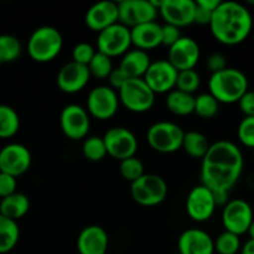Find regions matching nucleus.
<instances>
[{
  "label": "nucleus",
  "mask_w": 254,
  "mask_h": 254,
  "mask_svg": "<svg viewBox=\"0 0 254 254\" xmlns=\"http://www.w3.org/2000/svg\"><path fill=\"white\" fill-rule=\"evenodd\" d=\"M30 210V200L25 193L14 192L0 201V215L12 221L24 217Z\"/></svg>",
  "instance_id": "nucleus-25"
},
{
  "label": "nucleus",
  "mask_w": 254,
  "mask_h": 254,
  "mask_svg": "<svg viewBox=\"0 0 254 254\" xmlns=\"http://www.w3.org/2000/svg\"><path fill=\"white\" fill-rule=\"evenodd\" d=\"M159 14L166 24L176 27H185L193 24L195 1L193 0H161Z\"/></svg>",
  "instance_id": "nucleus-18"
},
{
  "label": "nucleus",
  "mask_w": 254,
  "mask_h": 254,
  "mask_svg": "<svg viewBox=\"0 0 254 254\" xmlns=\"http://www.w3.org/2000/svg\"><path fill=\"white\" fill-rule=\"evenodd\" d=\"M91 74L88 67L79 64L77 62H68L64 64L57 73V86L62 92L67 94H73L82 91L88 84Z\"/></svg>",
  "instance_id": "nucleus-19"
},
{
  "label": "nucleus",
  "mask_w": 254,
  "mask_h": 254,
  "mask_svg": "<svg viewBox=\"0 0 254 254\" xmlns=\"http://www.w3.org/2000/svg\"><path fill=\"white\" fill-rule=\"evenodd\" d=\"M210 141L205 134L200 133V131L190 130L185 131L181 149H184L192 158L202 159L210 149Z\"/></svg>",
  "instance_id": "nucleus-28"
},
{
  "label": "nucleus",
  "mask_w": 254,
  "mask_h": 254,
  "mask_svg": "<svg viewBox=\"0 0 254 254\" xmlns=\"http://www.w3.org/2000/svg\"><path fill=\"white\" fill-rule=\"evenodd\" d=\"M119 170H121V175L123 176V179H126L127 181H130V183L138 180L145 174L143 163L136 156H131V158L122 160Z\"/></svg>",
  "instance_id": "nucleus-36"
},
{
  "label": "nucleus",
  "mask_w": 254,
  "mask_h": 254,
  "mask_svg": "<svg viewBox=\"0 0 254 254\" xmlns=\"http://www.w3.org/2000/svg\"><path fill=\"white\" fill-rule=\"evenodd\" d=\"M20 238V228L16 221L0 215V254L10 252L17 245Z\"/></svg>",
  "instance_id": "nucleus-27"
},
{
  "label": "nucleus",
  "mask_w": 254,
  "mask_h": 254,
  "mask_svg": "<svg viewBox=\"0 0 254 254\" xmlns=\"http://www.w3.org/2000/svg\"><path fill=\"white\" fill-rule=\"evenodd\" d=\"M31 153L22 144L11 143L0 150V173L19 178L31 166Z\"/></svg>",
  "instance_id": "nucleus-15"
},
{
  "label": "nucleus",
  "mask_w": 254,
  "mask_h": 254,
  "mask_svg": "<svg viewBox=\"0 0 254 254\" xmlns=\"http://www.w3.org/2000/svg\"><path fill=\"white\" fill-rule=\"evenodd\" d=\"M119 103L133 113H145L153 108L156 94L143 78H130L118 92Z\"/></svg>",
  "instance_id": "nucleus-6"
},
{
  "label": "nucleus",
  "mask_w": 254,
  "mask_h": 254,
  "mask_svg": "<svg viewBox=\"0 0 254 254\" xmlns=\"http://www.w3.org/2000/svg\"><path fill=\"white\" fill-rule=\"evenodd\" d=\"M20 118L14 108L0 104V138H11L19 131Z\"/></svg>",
  "instance_id": "nucleus-29"
},
{
  "label": "nucleus",
  "mask_w": 254,
  "mask_h": 254,
  "mask_svg": "<svg viewBox=\"0 0 254 254\" xmlns=\"http://www.w3.org/2000/svg\"><path fill=\"white\" fill-rule=\"evenodd\" d=\"M159 14L153 0H123L118 2V22L131 27L155 21Z\"/></svg>",
  "instance_id": "nucleus-9"
},
{
  "label": "nucleus",
  "mask_w": 254,
  "mask_h": 254,
  "mask_svg": "<svg viewBox=\"0 0 254 254\" xmlns=\"http://www.w3.org/2000/svg\"><path fill=\"white\" fill-rule=\"evenodd\" d=\"M208 26L218 42L235 46L250 36L253 17L250 10L241 2L221 1L213 11Z\"/></svg>",
  "instance_id": "nucleus-2"
},
{
  "label": "nucleus",
  "mask_w": 254,
  "mask_h": 254,
  "mask_svg": "<svg viewBox=\"0 0 254 254\" xmlns=\"http://www.w3.org/2000/svg\"><path fill=\"white\" fill-rule=\"evenodd\" d=\"M237 135L243 145L254 149V117H245L241 121Z\"/></svg>",
  "instance_id": "nucleus-37"
},
{
  "label": "nucleus",
  "mask_w": 254,
  "mask_h": 254,
  "mask_svg": "<svg viewBox=\"0 0 254 254\" xmlns=\"http://www.w3.org/2000/svg\"><path fill=\"white\" fill-rule=\"evenodd\" d=\"M181 37L180 29L173 25H161V45L171 47Z\"/></svg>",
  "instance_id": "nucleus-39"
},
{
  "label": "nucleus",
  "mask_w": 254,
  "mask_h": 254,
  "mask_svg": "<svg viewBox=\"0 0 254 254\" xmlns=\"http://www.w3.org/2000/svg\"><path fill=\"white\" fill-rule=\"evenodd\" d=\"M108 81H109V84H111L109 87L113 88L114 91L118 92L119 89L123 87V84L128 81V78H127L126 74H124L118 67H117V68H113V71H112L111 74L108 76Z\"/></svg>",
  "instance_id": "nucleus-44"
},
{
  "label": "nucleus",
  "mask_w": 254,
  "mask_h": 254,
  "mask_svg": "<svg viewBox=\"0 0 254 254\" xmlns=\"http://www.w3.org/2000/svg\"><path fill=\"white\" fill-rule=\"evenodd\" d=\"M86 25L92 31L101 32L102 30L118 22V2L104 0L92 5L84 16Z\"/></svg>",
  "instance_id": "nucleus-20"
},
{
  "label": "nucleus",
  "mask_w": 254,
  "mask_h": 254,
  "mask_svg": "<svg viewBox=\"0 0 254 254\" xmlns=\"http://www.w3.org/2000/svg\"><path fill=\"white\" fill-rule=\"evenodd\" d=\"M178 72L168 60L151 62L143 79L155 94L169 93L175 88Z\"/></svg>",
  "instance_id": "nucleus-14"
},
{
  "label": "nucleus",
  "mask_w": 254,
  "mask_h": 254,
  "mask_svg": "<svg viewBox=\"0 0 254 254\" xmlns=\"http://www.w3.org/2000/svg\"><path fill=\"white\" fill-rule=\"evenodd\" d=\"M215 197L212 191L206 186L197 185L189 192L186 198V212L191 220L196 222L208 221L216 210Z\"/></svg>",
  "instance_id": "nucleus-16"
},
{
  "label": "nucleus",
  "mask_w": 254,
  "mask_h": 254,
  "mask_svg": "<svg viewBox=\"0 0 254 254\" xmlns=\"http://www.w3.org/2000/svg\"><path fill=\"white\" fill-rule=\"evenodd\" d=\"M130 29L121 22L102 30L97 36V51L111 59L123 56L130 50Z\"/></svg>",
  "instance_id": "nucleus-8"
},
{
  "label": "nucleus",
  "mask_w": 254,
  "mask_h": 254,
  "mask_svg": "<svg viewBox=\"0 0 254 254\" xmlns=\"http://www.w3.org/2000/svg\"><path fill=\"white\" fill-rule=\"evenodd\" d=\"M213 11L201 6L195 1V16H193V24L198 25H210L211 17H212Z\"/></svg>",
  "instance_id": "nucleus-43"
},
{
  "label": "nucleus",
  "mask_w": 254,
  "mask_h": 254,
  "mask_svg": "<svg viewBox=\"0 0 254 254\" xmlns=\"http://www.w3.org/2000/svg\"><path fill=\"white\" fill-rule=\"evenodd\" d=\"M151 61L148 52L134 49L123 55L118 68L127 76V78H143L148 71Z\"/></svg>",
  "instance_id": "nucleus-24"
},
{
  "label": "nucleus",
  "mask_w": 254,
  "mask_h": 254,
  "mask_svg": "<svg viewBox=\"0 0 254 254\" xmlns=\"http://www.w3.org/2000/svg\"><path fill=\"white\" fill-rule=\"evenodd\" d=\"M17 181L16 178L7 174L0 173V197L5 198L16 192Z\"/></svg>",
  "instance_id": "nucleus-40"
},
{
  "label": "nucleus",
  "mask_w": 254,
  "mask_h": 254,
  "mask_svg": "<svg viewBox=\"0 0 254 254\" xmlns=\"http://www.w3.org/2000/svg\"><path fill=\"white\" fill-rule=\"evenodd\" d=\"M61 130L71 140L84 139L91 128L89 114L78 104H68L64 107L60 117Z\"/></svg>",
  "instance_id": "nucleus-13"
},
{
  "label": "nucleus",
  "mask_w": 254,
  "mask_h": 254,
  "mask_svg": "<svg viewBox=\"0 0 254 254\" xmlns=\"http://www.w3.org/2000/svg\"><path fill=\"white\" fill-rule=\"evenodd\" d=\"M107 155L122 161L135 156L138 150V139L131 130L124 127L111 128L103 136Z\"/></svg>",
  "instance_id": "nucleus-11"
},
{
  "label": "nucleus",
  "mask_w": 254,
  "mask_h": 254,
  "mask_svg": "<svg viewBox=\"0 0 254 254\" xmlns=\"http://www.w3.org/2000/svg\"><path fill=\"white\" fill-rule=\"evenodd\" d=\"M213 243H215V252L218 254H237L242 247L240 236L227 231L218 235V237L213 240Z\"/></svg>",
  "instance_id": "nucleus-34"
},
{
  "label": "nucleus",
  "mask_w": 254,
  "mask_h": 254,
  "mask_svg": "<svg viewBox=\"0 0 254 254\" xmlns=\"http://www.w3.org/2000/svg\"><path fill=\"white\" fill-rule=\"evenodd\" d=\"M82 154L89 161H101L106 158L107 149L103 136H88L82 145Z\"/></svg>",
  "instance_id": "nucleus-31"
},
{
  "label": "nucleus",
  "mask_w": 254,
  "mask_h": 254,
  "mask_svg": "<svg viewBox=\"0 0 254 254\" xmlns=\"http://www.w3.org/2000/svg\"><path fill=\"white\" fill-rule=\"evenodd\" d=\"M96 50L88 42H79L72 50V61L83 66H88L91 60L96 55Z\"/></svg>",
  "instance_id": "nucleus-38"
},
{
  "label": "nucleus",
  "mask_w": 254,
  "mask_h": 254,
  "mask_svg": "<svg viewBox=\"0 0 254 254\" xmlns=\"http://www.w3.org/2000/svg\"><path fill=\"white\" fill-rule=\"evenodd\" d=\"M119 108V97L117 91L109 86L94 87L87 97V109L89 117L106 121L116 116Z\"/></svg>",
  "instance_id": "nucleus-10"
},
{
  "label": "nucleus",
  "mask_w": 254,
  "mask_h": 254,
  "mask_svg": "<svg viewBox=\"0 0 254 254\" xmlns=\"http://www.w3.org/2000/svg\"><path fill=\"white\" fill-rule=\"evenodd\" d=\"M64 46L61 32L52 26L37 27L27 41V52L35 62L46 64L56 59Z\"/></svg>",
  "instance_id": "nucleus-4"
},
{
  "label": "nucleus",
  "mask_w": 254,
  "mask_h": 254,
  "mask_svg": "<svg viewBox=\"0 0 254 254\" xmlns=\"http://www.w3.org/2000/svg\"><path fill=\"white\" fill-rule=\"evenodd\" d=\"M196 2L201 6L206 7V9L211 10V11H215V9L220 5L221 1L220 0H196Z\"/></svg>",
  "instance_id": "nucleus-45"
},
{
  "label": "nucleus",
  "mask_w": 254,
  "mask_h": 254,
  "mask_svg": "<svg viewBox=\"0 0 254 254\" xmlns=\"http://www.w3.org/2000/svg\"><path fill=\"white\" fill-rule=\"evenodd\" d=\"M208 93L212 94L218 103H238L248 91L247 76L241 69L227 68L211 74L208 79Z\"/></svg>",
  "instance_id": "nucleus-3"
},
{
  "label": "nucleus",
  "mask_w": 254,
  "mask_h": 254,
  "mask_svg": "<svg viewBox=\"0 0 254 254\" xmlns=\"http://www.w3.org/2000/svg\"><path fill=\"white\" fill-rule=\"evenodd\" d=\"M108 245V233L97 225L84 227L77 238V251L79 254H107Z\"/></svg>",
  "instance_id": "nucleus-22"
},
{
  "label": "nucleus",
  "mask_w": 254,
  "mask_h": 254,
  "mask_svg": "<svg viewBox=\"0 0 254 254\" xmlns=\"http://www.w3.org/2000/svg\"><path fill=\"white\" fill-rule=\"evenodd\" d=\"M247 233H248V236H250V240H254V218H253L252 223H251L250 228H248Z\"/></svg>",
  "instance_id": "nucleus-47"
},
{
  "label": "nucleus",
  "mask_w": 254,
  "mask_h": 254,
  "mask_svg": "<svg viewBox=\"0 0 254 254\" xmlns=\"http://www.w3.org/2000/svg\"><path fill=\"white\" fill-rule=\"evenodd\" d=\"M241 112L245 117H254V91H247L238 101Z\"/></svg>",
  "instance_id": "nucleus-41"
},
{
  "label": "nucleus",
  "mask_w": 254,
  "mask_h": 254,
  "mask_svg": "<svg viewBox=\"0 0 254 254\" xmlns=\"http://www.w3.org/2000/svg\"><path fill=\"white\" fill-rule=\"evenodd\" d=\"M207 67L211 71V73H217V72L222 71V69L227 68V61H226V57L222 54H215L210 55L207 59Z\"/></svg>",
  "instance_id": "nucleus-42"
},
{
  "label": "nucleus",
  "mask_w": 254,
  "mask_h": 254,
  "mask_svg": "<svg viewBox=\"0 0 254 254\" xmlns=\"http://www.w3.org/2000/svg\"><path fill=\"white\" fill-rule=\"evenodd\" d=\"M200 46L192 37L181 36L175 44L169 47L168 61L176 68V71L195 69L200 60Z\"/></svg>",
  "instance_id": "nucleus-17"
},
{
  "label": "nucleus",
  "mask_w": 254,
  "mask_h": 254,
  "mask_svg": "<svg viewBox=\"0 0 254 254\" xmlns=\"http://www.w3.org/2000/svg\"><path fill=\"white\" fill-rule=\"evenodd\" d=\"M166 107L175 116H190L195 111V96L174 88L166 96Z\"/></svg>",
  "instance_id": "nucleus-26"
},
{
  "label": "nucleus",
  "mask_w": 254,
  "mask_h": 254,
  "mask_svg": "<svg viewBox=\"0 0 254 254\" xmlns=\"http://www.w3.org/2000/svg\"><path fill=\"white\" fill-rule=\"evenodd\" d=\"M200 74L195 69H186V71L178 72L175 89H179V91L185 92V93L189 94H193L200 88Z\"/></svg>",
  "instance_id": "nucleus-35"
},
{
  "label": "nucleus",
  "mask_w": 254,
  "mask_h": 254,
  "mask_svg": "<svg viewBox=\"0 0 254 254\" xmlns=\"http://www.w3.org/2000/svg\"><path fill=\"white\" fill-rule=\"evenodd\" d=\"M88 71L91 77H96V78L103 79L108 78V76L111 74V72L113 71V62H112L111 57L106 56V55L101 54V52L97 51L96 55L93 56V59L91 60V62L88 64Z\"/></svg>",
  "instance_id": "nucleus-33"
},
{
  "label": "nucleus",
  "mask_w": 254,
  "mask_h": 254,
  "mask_svg": "<svg viewBox=\"0 0 254 254\" xmlns=\"http://www.w3.org/2000/svg\"><path fill=\"white\" fill-rule=\"evenodd\" d=\"M241 254H254V240H248L241 247Z\"/></svg>",
  "instance_id": "nucleus-46"
},
{
  "label": "nucleus",
  "mask_w": 254,
  "mask_h": 254,
  "mask_svg": "<svg viewBox=\"0 0 254 254\" xmlns=\"http://www.w3.org/2000/svg\"><path fill=\"white\" fill-rule=\"evenodd\" d=\"M131 45L141 51H148L161 45V25L156 21L145 22L130 29Z\"/></svg>",
  "instance_id": "nucleus-23"
},
{
  "label": "nucleus",
  "mask_w": 254,
  "mask_h": 254,
  "mask_svg": "<svg viewBox=\"0 0 254 254\" xmlns=\"http://www.w3.org/2000/svg\"><path fill=\"white\" fill-rule=\"evenodd\" d=\"M185 131L173 122H156L146 133V140L151 149L158 153L171 154L180 150Z\"/></svg>",
  "instance_id": "nucleus-5"
},
{
  "label": "nucleus",
  "mask_w": 254,
  "mask_h": 254,
  "mask_svg": "<svg viewBox=\"0 0 254 254\" xmlns=\"http://www.w3.org/2000/svg\"><path fill=\"white\" fill-rule=\"evenodd\" d=\"M220 103L216 101L215 97L210 93H201L195 97V111L200 118L211 119L218 113Z\"/></svg>",
  "instance_id": "nucleus-32"
},
{
  "label": "nucleus",
  "mask_w": 254,
  "mask_h": 254,
  "mask_svg": "<svg viewBox=\"0 0 254 254\" xmlns=\"http://www.w3.org/2000/svg\"><path fill=\"white\" fill-rule=\"evenodd\" d=\"M243 154L235 143L218 140L211 144L201 164V185L212 192H230L243 171Z\"/></svg>",
  "instance_id": "nucleus-1"
},
{
  "label": "nucleus",
  "mask_w": 254,
  "mask_h": 254,
  "mask_svg": "<svg viewBox=\"0 0 254 254\" xmlns=\"http://www.w3.org/2000/svg\"><path fill=\"white\" fill-rule=\"evenodd\" d=\"M130 193L136 203L146 207L158 206L168 196V184L155 174H144L130 185Z\"/></svg>",
  "instance_id": "nucleus-7"
},
{
  "label": "nucleus",
  "mask_w": 254,
  "mask_h": 254,
  "mask_svg": "<svg viewBox=\"0 0 254 254\" xmlns=\"http://www.w3.org/2000/svg\"><path fill=\"white\" fill-rule=\"evenodd\" d=\"M22 51L19 39L12 35H0V64L16 61Z\"/></svg>",
  "instance_id": "nucleus-30"
},
{
  "label": "nucleus",
  "mask_w": 254,
  "mask_h": 254,
  "mask_svg": "<svg viewBox=\"0 0 254 254\" xmlns=\"http://www.w3.org/2000/svg\"><path fill=\"white\" fill-rule=\"evenodd\" d=\"M180 254H213V238L200 228H190L181 233L178 241Z\"/></svg>",
  "instance_id": "nucleus-21"
},
{
  "label": "nucleus",
  "mask_w": 254,
  "mask_h": 254,
  "mask_svg": "<svg viewBox=\"0 0 254 254\" xmlns=\"http://www.w3.org/2000/svg\"><path fill=\"white\" fill-rule=\"evenodd\" d=\"M253 210L250 203L241 198L231 200L223 206L222 223L225 231L242 236L247 233L253 221Z\"/></svg>",
  "instance_id": "nucleus-12"
}]
</instances>
